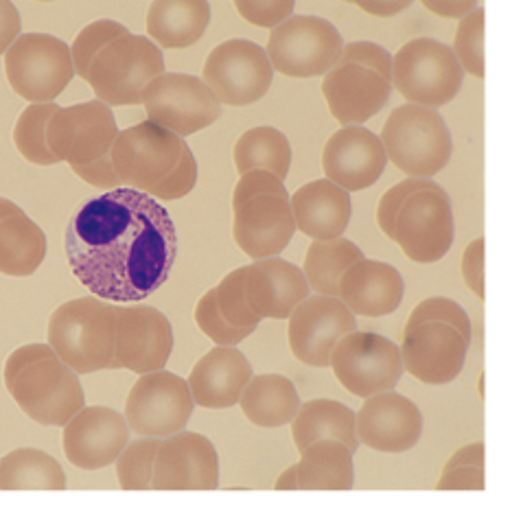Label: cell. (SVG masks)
Listing matches in <instances>:
<instances>
[{"mask_svg":"<svg viewBox=\"0 0 510 512\" xmlns=\"http://www.w3.org/2000/svg\"><path fill=\"white\" fill-rule=\"evenodd\" d=\"M64 248L71 272L92 296L125 305L149 298L169 281L178 232L152 195L119 186L77 208Z\"/></svg>","mask_w":510,"mask_h":512,"instance_id":"cell-1","label":"cell"},{"mask_svg":"<svg viewBox=\"0 0 510 512\" xmlns=\"http://www.w3.org/2000/svg\"><path fill=\"white\" fill-rule=\"evenodd\" d=\"M5 388L33 423L64 427L86 407L79 375L55 355L49 344H25L5 362Z\"/></svg>","mask_w":510,"mask_h":512,"instance_id":"cell-2","label":"cell"},{"mask_svg":"<svg viewBox=\"0 0 510 512\" xmlns=\"http://www.w3.org/2000/svg\"><path fill=\"white\" fill-rule=\"evenodd\" d=\"M117 316L119 305L97 296L68 300L51 313L46 344L77 375L112 370Z\"/></svg>","mask_w":510,"mask_h":512,"instance_id":"cell-3","label":"cell"},{"mask_svg":"<svg viewBox=\"0 0 510 512\" xmlns=\"http://www.w3.org/2000/svg\"><path fill=\"white\" fill-rule=\"evenodd\" d=\"M379 141L388 160L408 178H434L447 167L454 151L443 116L412 103L392 110Z\"/></svg>","mask_w":510,"mask_h":512,"instance_id":"cell-4","label":"cell"},{"mask_svg":"<svg viewBox=\"0 0 510 512\" xmlns=\"http://www.w3.org/2000/svg\"><path fill=\"white\" fill-rule=\"evenodd\" d=\"M165 73V55L147 36L125 33L90 64L86 81L108 108L141 106L143 90Z\"/></svg>","mask_w":510,"mask_h":512,"instance_id":"cell-5","label":"cell"},{"mask_svg":"<svg viewBox=\"0 0 510 512\" xmlns=\"http://www.w3.org/2000/svg\"><path fill=\"white\" fill-rule=\"evenodd\" d=\"M462 68L447 44L432 38L405 42L392 57L390 86L423 108H443L456 99L462 86Z\"/></svg>","mask_w":510,"mask_h":512,"instance_id":"cell-6","label":"cell"},{"mask_svg":"<svg viewBox=\"0 0 510 512\" xmlns=\"http://www.w3.org/2000/svg\"><path fill=\"white\" fill-rule=\"evenodd\" d=\"M11 90L29 103H53L75 77L71 46L49 33H20L5 53Z\"/></svg>","mask_w":510,"mask_h":512,"instance_id":"cell-7","label":"cell"},{"mask_svg":"<svg viewBox=\"0 0 510 512\" xmlns=\"http://www.w3.org/2000/svg\"><path fill=\"white\" fill-rule=\"evenodd\" d=\"M342 36L329 20L318 16H289L274 27L268 40V60L274 73L294 79L327 75L338 64Z\"/></svg>","mask_w":510,"mask_h":512,"instance_id":"cell-8","label":"cell"},{"mask_svg":"<svg viewBox=\"0 0 510 512\" xmlns=\"http://www.w3.org/2000/svg\"><path fill=\"white\" fill-rule=\"evenodd\" d=\"M195 410L187 379L167 368L138 375L125 401V421L141 438L165 440L189 425Z\"/></svg>","mask_w":510,"mask_h":512,"instance_id":"cell-9","label":"cell"},{"mask_svg":"<svg viewBox=\"0 0 510 512\" xmlns=\"http://www.w3.org/2000/svg\"><path fill=\"white\" fill-rule=\"evenodd\" d=\"M272 79L274 68L268 53L257 42L243 38L217 44L202 68V81L219 106H252L268 95Z\"/></svg>","mask_w":510,"mask_h":512,"instance_id":"cell-10","label":"cell"},{"mask_svg":"<svg viewBox=\"0 0 510 512\" xmlns=\"http://www.w3.org/2000/svg\"><path fill=\"white\" fill-rule=\"evenodd\" d=\"M329 366L340 386L359 399L394 390L405 372L399 346L373 331H353L342 337Z\"/></svg>","mask_w":510,"mask_h":512,"instance_id":"cell-11","label":"cell"},{"mask_svg":"<svg viewBox=\"0 0 510 512\" xmlns=\"http://www.w3.org/2000/svg\"><path fill=\"white\" fill-rule=\"evenodd\" d=\"M147 119L180 138L217 123L222 106L204 81L187 73H162L143 90Z\"/></svg>","mask_w":510,"mask_h":512,"instance_id":"cell-12","label":"cell"},{"mask_svg":"<svg viewBox=\"0 0 510 512\" xmlns=\"http://www.w3.org/2000/svg\"><path fill=\"white\" fill-rule=\"evenodd\" d=\"M184 147V138L154 121H143L119 132L110 158L121 186L149 193L176 169Z\"/></svg>","mask_w":510,"mask_h":512,"instance_id":"cell-13","label":"cell"},{"mask_svg":"<svg viewBox=\"0 0 510 512\" xmlns=\"http://www.w3.org/2000/svg\"><path fill=\"white\" fill-rule=\"evenodd\" d=\"M456 235L454 208L443 186L432 182L403 202L394 224V243L414 263L445 259Z\"/></svg>","mask_w":510,"mask_h":512,"instance_id":"cell-14","label":"cell"},{"mask_svg":"<svg viewBox=\"0 0 510 512\" xmlns=\"http://www.w3.org/2000/svg\"><path fill=\"white\" fill-rule=\"evenodd\" d=\"M119 132L112 108L97 99L57 108L46 125V145L57 160L73 169L110 156Z\"/></svg>","mask_w":510,"mask_h":512,"instance_id":"cell-15","label":"cell"},{"mask_svg":"<svg viewBox=\"0 0 510 512\" xmlns=\"http://www.w3.org/2000/svg\"><path fill=\"white\" fill-rule=\"evenodd\" d=\"M287 340L300 364L327 368L333 348L357 331V320L340 298L307 296L287 318Z\"/></svg>","mask_w":510,"mask_h":512,"instance_id":"cell-16","label":"cell"},{"mask_svg":"<svg viewBox=\"0 0 510 512\" xmlns=\"http://www.w3.org/2000/svg\"><path fill=\"white\" fill-rule=\"evenodd\" d=\"M173 353V327L169 318L149 305H119L117 346L112 370L147 375L167 366Z\"/></svg>","mask_w":510,"mask_h":512,"instance_id":"cell-17","label":"cell"},{"mask_svg":"<svg viewBox=\"0 0 510 512\" xmlns=\"http://www.w3.org/2000/svg\"><path fill=\"white\" fill-rule=\"evenodd\" d=\"M130 442L125 416L106 405H86L64 425V456L81 471L112 467Z\"/></svg>","mask_w":510,"mask_h":512,"instance_id":"cell-18","label":"cell"},{"mask_svg":"<svg viewBox=\"0 0 510 512\" xmlns=\"http://www.w3.org/2000/svg\"><path fill=\"white\" fill-rule=\"evenodd\" d=\"M217 486L219 456L211 440L187 429L160 440L152 491H215Z\"/></svg>","mask_w":510,"mask_h":512,"instance_id":"cell-19","label":"cell"},{"mask_svg":"<svg viewBox=\"0 0 510 512\" xmlns=\"http://www.w3.org/2000/svg\"><path fill=\"white\" fill-rule=\"evenodd\" d=\"M469 344L471 340L449 324L423 322L403 329L399 346L403 370L427 386H443L454 381L465 368Z\"/></svg>","mask_w":510,"mask_h":512,"instance_id":"cell-20","label":"cell"},{"mask_svg":"<svg viewBox=\"0 0 510 512\" xmlns=\"http://www.w3.org/2000/svg\"><path fill=\"white\" fill-rule=\"evenodd\" d=\"M357 442L379 453H405L419 445L423 414L414 401L394 390L364 399L355 414Z\"/></svg>","mask_w":510,"mask_h":512,"instance_id":"cell-21","label":"cell"},{"mask_svg":"<svg viewBox=\"0 0 510 512\" xmlns=\"http://www.w3.org/2000/svg\"><path fill=\"white\" fill-rule=\"evenodd\" d=\"M386 165L388 156L379 136L362 125L342 127L322 149L324 176L346 193H357L373 186Z\"/></svg>","mask_w":510,"mask_h":512,"instance_id":"cell-22","label":"cell"},{"mask_svg":"<svg viewBox=\"0 0 510 512\" xmlns=\"http://www.w3.org/2000/svg\"><path fill=\"white\" fill-rule=\"evenodd\" d=\"M296 235L289 197L259 195L233 208V237L252 261L281 254Z\"/></svg>","mask_w":510,"mask_h":512,"instance_id":"cell-23","label":"cell"},{"mask_svg":"<svg viewBox=\"0 0 510 512\" xmlns=\"http://www.w3.org/2000/svg\"><path fill=\"white\" fill-rule=\"evenodd\" d=\"M390 81L359 64H335L322 79V97L340 125H362L386 108Z\"/></svg>","mask_w":510,"mask_h":512,"instance_id":"cell-24","label":"cell"},{"mask_svg":"<svg viewBox=\"0 0 510 512\" xmlns=\"http://www.w3.org/2000/svg\"><path fill=\"white\" fill-rule=\"evenodd\" d=\"M309 292L303 270L281 256L246 265V298L261 320H287Z\"/></svg>","mask_w":510,"mask_h":512,"instance_id":"cell-25","label":"cell"},{"mask_svg":"<svg viewBox=\"0 0 510 512\" xmlns=\"http://www.w3.org/2000/svg\"><path fill=\"white\" fill-rule=\"evenodd\" d=\"M252 379V364L237 346H213L197 359L187 379L195 405L204 410H228L239 405Z\"/></svg>","mask_w":510,"mask_h":512,"instance_id":"cell-26","label":"cell"},{"mask_svg":"<svg viewBox=\"0 0 510 512\" xmlns=\"http://www.w3.org/2000/svg\"><path fill=\"white\" fill-rule=\"evenodd\" d=\"M405 294L403 276L384 261L364 259L351 265L340 278L338 298L353 316L384 318L399 309Z\"/></svg>","mask_w":510,"mask_h":512,"instance_id":"cell-27","label":"cell"},{"mask_svg":"<svg viewBox=\"0 0 510 512\" xmlns=\"http://www.w3.org/2000/svg\"><path fill=\"white\" fill-rule=\"evenodd\" d=\"M353 486V453L335 440L311 442L276 480V491H351Z\"/></svg>","mask_w":510,"mask_h":512,"instance_id":"cell-28","label":"cell"},{"mask_svg":"<svg viewBox=\"0 0 510 512\" xmlns=\"http://www.w3.org/2000/svg\"><path fill=\"white\" fill-rule=\"evenodd\" d=\"M296 230L314 241L342 237L349 228L353 204L351 193L331 180H311L289 197Z\"/></svg>","mask_w":510,"mask_h":512,"instance_id":"cell-29","label":"cell"},{"mask_svg":"<svg viewBox=\"0 0 510 512\" xmlns=\"http://www.w3.org/2000/svg\"><path fill=\"white\" fill-rule=\"evenodd\" d=\"M211 22L206 0H154L147 11V38L158 49H189L200 42Z\"/></svg>","mask_w":510,"mask_h":512,"instance_id":"cell-30","label":"cell"},{"mask_svg":"<svg viewBox=\"0 0 510 512\" xmlns=\"http://www.w3.org/2000/svg\"><path fill=\"white\" fill-rule=\"evenodd\" d=\"M292 438L298 451H305L311 442L335 440L349 449L353 456L359 447L355 434V412L340 401L311 399L300 403L294 416Z\"/></svg>","mask_w":510,"mask_h":512,"instance_id":"cell-31","label":"cell"},{"mask_svg":"<svg viewBox=\"0 0 510 512\" xmlns=\"http://www.w3.org/2000/svg\"><path fill=\"white\" fill-rule=\"evenodd\" d=\"M300 403L303 401H300L294 383L276 372L252 375L239 399L243 416L252 425L263 429H276L292 423Z\"/></svg>","mask_w":510,"mask_h":512,"instance_id":"cell-32","label":"cell"},{"mask_svg":"<svg viewBox=\"0 0 510 512\" xmlns=\"http://www.w3.org/2000/svg\"><path fill=\"white\" fill-rule=\"evenodd\" d=\"M49 241L44 230L25 211L0 219V274L11 278L33 276L46 259Z\"/></svg>","mask_w":510,"mask_h":512,"instance_id":"cell-33","label":"cell"},{"mask_svg":"<svg viewBox=\"0 0 510 512\" xmlns=\"http://www.w3.org/2000/svg\"><path fill=\"white\" fill-rule=\"evenodd\" d=\"M62 464L51 453L20 447L0 458V491H64Z\"/></svg>","mask_w":510,"mask_h":512,"instance_id":"cell-34","label":"cell"},{"mask_svg":"<svg viewBox=\"0 0 510 512\" xmlns=\"http://www.w3.org/2000/svg\"><path fill=\"white\" fill-rule=\"evenodd\" d=\"M235 169L241 173L248 171H270L278 180H287L292 169V145L287 136L270 125H259L243 132L233 147Z\"/></svg>","mask_w":510,"mask_h":512,"instance_id":"cell-35","label":"cell"},{"mask_svg":"<svg viewBox=\"0 0 510 512\" xmlns=\"http://www.w3.org/2000/svg\"><path fill=\"white\" fill-rule=\"evenodd\" d=\"M364 259V252L353 241L338 237L329 241H314L307 250L303 274L309 289L320 296L338 298V287L342 274L351 265Z\"/></svg>","mask_w":510,"mask_h":512,"instance_id":"cell-36","label":"cell"},{"mask_svg":"<svg viewBox=\"0 0 510 512\" xmlns=\"http://www.w3.org/2000/svg\"><path fill=\"white\" fill-rule=\"evenodd\" d=\"M57 108H60L57 103H31L18 116L14 127V145L18 154L31 165L53 167L60 162L46 145V125H49Z\"/></svg>","mask_w":510,"mask_h":512,"instance_id":"cell-37","label":"cell"},{"mask_svg":"<svg viewBox=\"0 0 510 512\" xmlns=\"http://www.w3.org/2000/svg\"><path fill=\"white\" fill-rule=\"evenodd\" d=\"M160 447L156 438H141L127 442L121 456L114 462L117 467L119 486L123 491H152L154 462Z\"/></svg>","mask_w":510,"mask_h":512,"instance_id":"cell-38","label":"cell"},{"mask_svg":"<svg viewBox=\"0 0 510 512\" xmlns=\"http://www.w3.org/2000/svg\"><path fill=\"white\" fill-rule=\"evenodd\" d=\"M484 7L478 5L471 14L458 20L456 38H454V51L456 60L462 68V73H469L475 79H484Z\"/></svg>","mask_w":510,"mask_h":512,"instance_id":"cell-39","label":"cell"},{"mask_svg":"<svg viewBox=\"0 0 510 512\" xmlns=\"http://www.w3.org/2000/svg\"><path fill=\"white\" fill-rule=\"evenodd\" d=\"M215 300L222 316L239 329H257L261 318L252 311L246 298V267L228 272L215 287Z\"/></svg>","mask_w":510,"mask_h":512,"instance_id":"cell-40","label":"cell"},{"mask_svg":"<svg viewBox=\"0 0 510 512\" xmlns=\"http://www.w3.org/2000/svg\"><path fill=\"white\" fill-rule=\"evenodd\" d=\"M125 33L130 31H127L117 20H95L90 22L88 27L81 29L71 46L75 75L86 79L92 60H95V57L106 49L110 42L125 36Z\"/></svg>","mask_w":510,"mask_h":512,"instance_id":"cell-41","label":"cell"},{"mask_svg":"<svg viewBox=\"0 0 510 512\" xmlns=\"http://www.w3.org/2000/svg\"><path fill=\"white\" fill-rule=\"evenodd\" d=\"M193 318L197 329H200L215 346H237L254 333V329L233 327V324L222 316V311H219L215 300V287L208 289V292L197 300Z\"/></svg>","mask_w":510,"mask_h":512,"instance_id":"cell-42","label":"cell"},{"mask_svg":"<svg viewBox=\"0 0 510 512\" xmlns=\"http://www.w3.org/2000/svg\"><path fill=\"white\" fill-rule=\"evenodd\" d=\"M423 322H440V324H449L454 327L462 337L471 340V320L467 316V311L462 309L458 302L443 298V296H432L421 300L410 313L408 322H405V329H412L416 324Z\"/></svg>","mask_w":510,"mask_h":512,"instance_id":"cell-43","label":"cell"},{"mask_svg":"<svg viewBox=\"0 0 510 512\" xmlns=\"http://www.w3.org/2000/svg\"><path fill=\"white\" fill-rule=\"evenodd\" d=\"M197 176H200V169H197V160L193 156L191 147L187 145L182 149V156L178 160L176 169H173L160 184H156L147 195H152L158 202L182 200V197H187L195 189Z\"/></svg>","mask_w":510,"mask_h":512,"instance_id":"cell-44","label":"cell"},{"mask_svg":"<svg viewBox=\"0 0 510 512\" xmlns=\"http://www.w3.org/2000/svg\"><path fill=\"white\" fill-rule=\"evenodd\" d=\"M430 184L432 180H425V178H405L381 195V200L377 204V224L390 241H394V224H397V215L401 211L403 202L408 200L412 193L421 191Z\"/></svg>","mask_w":510,"mask_h":512,"instance_id":"cell-45","label":"cell"},{"mask_svg":"<svg viewBox=\"0 0 510 512\" xmlns=\"http://www.w3.org/2000/svg\"><path fill=\"white\" fill-rule=\"evenodd\" d=\"M294 0H237L239 16L254 27L274 29L294 16Z\"/></svg>","mask_w":510,"mask_h":512,"instance_id":"cell-46","label":"cell"},{"mask_svg":"<svg viewBox=\"0 0 510 512\" xmlns=\"http://www.w3.org/2000/svg\"><path fill=\"white\" fill-rule=\"evenodd\" d=\"M338 64H359L368 68V71H375L384 79L390 81L392 73V55L386 51L384 46L375 42H351L342 46Z\"/></svg>","mask_w":510,"mask_h":512,"instance_id":"cell-47","label":"cell"},{"mask_svg":"<svg viewBox=\"0 0 510 512\" xmlns=\"http://www.w3.org/2000/svg\"><path fill=\"white\" fill-rule=\"evenodd\" d=\"M259 195L289 197L283 180H278L270 171L257 169V171L241 173V178L235 184V191H233V208H237L239 204L248 202V200H252V197H259Z\"/></svg>","mask_w":510,"mask_h":512,"instance_id":"cell-48","label":"cell"},{"mask_svg":"<svg viewBox=\"0 0 510 512\" xmlns=\"http://www.w3.org/2000/svg\"><path fill=\"white\" fill-rule=\"evenodd\" d=\"M484 252H486L484 237L473 239L469 246H467L465 254H462V263H460L462 278H465L467 287L480 300L486 298V287H484Z\"/></svg>","mask_w":510,"mask_h":512,"instance_id":"cell-49","label":"cell"},{"mask_svg":"<svg viewBox=\"0 0 510 512\" xmlns=\"http://www.w3.org/2000/svg\"><path fill=\"white\" fill-rule=\"evenodd\" d=\"M438 491H484V467L447 469L436 484Z\"/></svg>","mask_w":510,"mask_h":512,"instance_id":"cell-50","label":"cell"},{"mask_svg":"<svg viewBox=\"0 0 510 512\" xmlns=\"http://www.w3.org/2000/svg\"><path fill=\"white\" fill-rule=\"evenodd\" d=\"M73 173H77V178H81L86 184L95 186V189H101V191H112L121 186V180L117 176V171H114L110 156L92 162V165L73 167Z\"/></svg>","mask_w":510,"mask_h":512,"instance_id":"cell-51","label":"cell"},{"mask_svg":"<svg viewBox=\"0 0 510 512\" xmlns=\"http://www.w3.org/2000/svg\"><path fill=\"white\" fill-rule=\"evenodd\" d=\"M22 33V20L11 0H0V55H5L11 44Z\"/></svg>","mask_w":510,"mask_h":512,"instance_id":"cell-52","label":"cell"},{"mask_svg":"<svg viewBox=\"0 0 510 512\" xmlns=\"http://www.w3.org/2000/svg\"><path fill=\"white\" fill-rule=\"evenodd\" d=\"M478 5V0H423V7L430 9L434 16L449 20H462Z\"/></svg>","mask_w":510,"mask_h":512,"instance_id":"cell-53","label":"cell"},{"mask_svg":"<svg viewBox=\"0 0 510 512\" xmlns=\"http://www.w3.org/2000/svg\"><path fill=\"white\" fill-rule=\"evenodd\" d=\"M484 456H486L484 442H471V445L460 447L454 456L447 460L445 471L456 469V467H484Z\"/></svg>","mask_w":510,"mask_h":512,"instance_id":"cell-54","label":"cell"},{"mask_svg":"<svg viewBox=\"0 0 510 512\" xmlns=\"http://www.w3.org/2000/svg\"><path fill=\"white\" fill-rule=\"evenodd\" d=\"M359 9L375 18H394L410 7V0H357Z\"/></svg>","mask_w":510,"mask_h":512,"instance_id":"cell-55","label":"cell"},{"mask_svg":"<svg viewBox=\"0 0 510 512\" xmlns=\"http://www.w3.org/2000/svg\"><path fill=\"white\" fill-rule=\"evenodd\" d=\"M16 211H20V206L16 202L7 200V197H0V219H5L7 215L16 213Z\"/></svg>","mask_w":510,"mask_h":512,"instance_id":"cell-56","label":"cell"}]
</instances>
